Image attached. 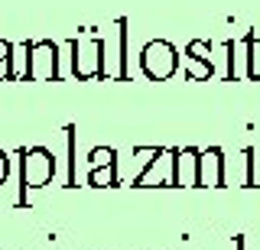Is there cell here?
Here are the masks:
<instances>
[{
  "label": "cell",
  "mask_w": 260,
  "mask_h": 250,
  "mask_svg": "<svg viewBox=\"0 0 260 250\" xmlns=\"http://www.w3.org/2000/svg\"><path fill=\"white\" fill-rule=\"evenodd\" d=\"M72 49V75L78 82H108L111 72L104 65V55H108V39L98 33L94 26L85 29V36H72L65 43Z\"/></svg>",
  "instance_id": "obj_1"
},
{
  "label": "cell",
  "mask_w": 260,
  "mask_h": 250,
  "mask_svg": "<svg viewBox=\"0 0 260 250\" xmlns=\"http://www.w3.org/2000/svg\"><path fill=\"white\" fill-rule=\"evenodd\" d=\"M16 163H20V195L16 208L29 205V192L46 189L55 179V153L49 147H20L16 150Z\"/></svg>",
  "instance_id": "obj_2"
},
{
  "label": "cell",
  "mask_w": 260,
  "mask_h": 250,
  "mask_svg": "<svg viewBox=\"0 0 260 250\" xmlns=\"http://www.w3.org/2000/svg\"><path fill=\"white\" fill-rule=\"evenodd\" d=\"M179 65H182V59L169 39H150L140 49V72L150 82H169L179 72Z\"/></svg>",
  "instance_id": "obj_3"
},
{
  "label": "cell",
  "mask_w": 260,
  "mask_h": 250,
  "mask_svg": "<svg viewBox=\"0 0 260 250\" xmlns=\"http://www.w3.org/2000/svg\"><path fill=\"white\" fill-rule=\"evenodd\" d=\"M137 189H146V185H162V189H176V169H173V150L156 147L146 166L140 169V175L134 179Z\"/></svg>",
  "instance_id": "obj_4"
},
{
  "label": "cell",
  "mask_w": 260,
  "mask_h": 250,
  "mask_svg": "<svg viewBox=\"0 0 260 250\" xmlns=\"http://www.w3.org/2000/svg\"><path fill=\"white\" fill-rule=\"evenodd\" d=\"M29 82H59V43H52V39L32 43Z\"/></svg>",
  "instance_id": "obj_5"
},
{
  "label": "cell",
  "mask_w": 260,
  "mask_h": 250,
  "mask_svg": "<svg viewBox=\"0 0 260 250\" xmlns=\"http://www.w3.org/2000/svg\"><path fill=\"white\" fill-rule=\"evenodd\" d=\"M228 159H224V150L221 147H208L202 150V159H199V185L202 189H224L228 185Z\"/></svg>",
  "instance_id": "obj_6"
},
{
  "label": "cell",
  "mask_w": 260,
  "mask_h": 250,
  "mask_svg": "<svg viewBox=\"0 0 260 250\" xmlns=\"http://www.w3.org/2000/svg\"><path fill=\"white\" fill-rule=\"evenodd\" d=\"M199 147H173V169H176V185L182 189H199Z\"/></svg>",
  "instance_id": "obj_7"
},
{
  "label": "cell",
  "mask_w": 260,
  "mask_h": 250,
  "mask_svg": "<svg viewBox=\"0 0 260 250\" xmlns=\"http://www.w3.org/2000/svg\"><path fill=\"white\" fill-rule=\"evenodd\" d=\"M130 23L120 17L117 20V82H130V49H127V33Z\"/></svg>",
  "instance_id": "obj_8"
},
{
  "label": "cell",
  "mask_w": 260,
  "mask_h": 250,
  "mask_svg": "<svg viewBox=\"0 0 260 250\" xmlns=\"http://www.w3.org/2000/svg\"><path fill=\"white\" fill-rule=\"evenodd\" d=\"M88 185L91 189H114V185H120V175H117V159L108 166H94L88 169Z\"/></svg>",
  "instance_id": "obj_9"
},
{
  "label": "cell",
  "mask_w": 260,
  "mask_h": 250,
  "mask_svg": "<svg viewBox=\"0 0 260 250\" xmlns=\"http://www.w3.org/2000/svg\"><path fill=\"white\" fill-rule=\"evenodd\" d=\"M29 65H32V43H16L13 49V82H29Z\"/></svg>",
  "instance_id": "obj_10"
},
{
  "label": "cell",
  "mask_w": 260,
  "mask_h": 250,
  "mask_svg": "<svg viewBox=\"0 0 260 250\" xmlns=\"http://www.w3.org/2000/svg\"><path fill=\"white\" fill-rule=\"evenodd\" d=\"M75 124H69L65 127V143H69V189H75L78 185V153H75Z\"/></svg>",
  "instance_id": "obj_11"
},
{
  "label": "cell",
  "mask_w": 260,
  "mask_h": 250,
  "mask_svg": "<svg viewBox=\"0 0 260 250\" xmlns=\"http://www.w3.org/2000/svg\"><path fill=\"white\" fill-rule=\"evenodd\" d=\"M185 75L192 78V82H208L211 75H215V65H211V62H205V59H189V55H185Z\"/></svg>",
  "instance_id": "obj_12"
},
{
  "label": "cell",
  "mask_w": 260,
  "mask_h": 250,
  "mask_svg": "<svg viewBox=\"0 0 260 250\" xmlns=\"http://www.w3.org/2000/svg\"><path fill=\"white\" fill-rule=\"evenodd\" d=\"M211 52H215V43H211V39H192V43L185 46V55H189V59L211 62Z\"/></svg>",
  "instance_id": "obj_13"
},
{
  "label": "cell",
  "mask_w": 260,
  "mask_h": 250,
  "mask_svg": "<svg viewBox=\"0 0 260 250\" xmlns=\"http://www.w3.org/2000/svg\"><path fill=\"white\" fill-rule=\"evenodd\" d=\"M117 159V150L114 147H94L91 153H88V166H108V163H114Z\"/></svg>",
  "instance_id": "obj_14"
},
{
  "label": "cell",
  "mask_w": 260,
  "mask_h": 250,
  "mask_svg": "<svg viewBox=\"0 0 260 250\" xmlns=\"http://www.w3.org/2000/svg\"><path fill=\"white\" fill-rule=\"evenodd\" d=\"M244 163H247V175H244V185H257V147H244Z\"/></svg>",
  "instance_id": "obj_15"
},
{
  "label": "cell",
  "mask_w": 260,
  "mask_h": 250,
  "mask_svg": "<svg viewBox=\"0 0 260 250\" xmlns=\"http://www.w3.org/2000/svg\"><path fill=\"white\" fill-rule=\"evenodd\" d=\"M0 82H13V59H0Z\"/></svg>",
  "instance_id": "obj_16"
},
{
  "label": "cell",
  "mask_w": 260,
  "mask_h": 250,
  "mask_svg": "<svg viewBox=\"0 0 260 250\" xmlns=\"http://www.w3.org/2000/svg\"><path fill=\"white\" fill-rule=\"evenodd\" d=\"M7 175H10V156H7V150H0V185L7 182Z\"/></svg>",
  "instance_id": "obj_17"
},
{
  "label": "cell",
  "mask_w": 260,
  "mask_h": 250,
  "mask_svg": "<svg viewBox=\"0 0 260 250\" xmlns=\"http://www.w3.org/2000/svg\"><path fill=\"white\" fill-rule=\"evenodd\" d=\"M13 49H16V43H10V39H0V59H13Z\"/></svg>",
  "instance_id": "obj_18"
}]
</instances>
